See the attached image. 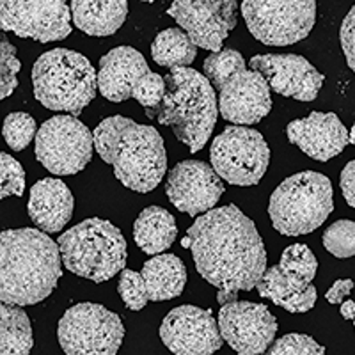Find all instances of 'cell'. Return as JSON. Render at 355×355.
Returning <instances> with one entry per match:
<instances>
[{"label": "cell", "mask_w": 355, "mask_h": 355, "mask_svg": "<svg viewBox=\"0 0 355 355\" xmlns=\"http://www.w3.org/2000/svg\"><path fill=\"white\" fill-rule=\"evenodd\" d=\"M182 243L192 252L199 275L218 288L220 306L236 300L239 291L258 286L266 272L265 243L239 206H218L202 214Z\"/></svg>", "instance_id": "obj_1"}, {"label": "cell", "mask_w": 355, "mask_h": 355, "mask_svg": "<svg viewBox=\"0 0 355 355\" xmlns=\"http://www.w3.org/2000/svg\"><path fill=\"white\" fill-rule=\"evenodd\" d=\"M62 277L59 243L41 230L21 227L0 234V299L34 306L49 299Z\"/></svg>", "instance_id": "obj_2"}, {"label": "cell", "mask_w": 355, "mask_h": 355, "mask_svg": "<svg viewBox=\"0 0 355 355\" xmlns=\"http://www.w3.org/2000/svg\"><path fill=\"white\" fill-rule=\"evenodd\" d=\"M94 150L112 166L126 189L148 194L157 189L167 171L164 139L155 126L125 116L107 117L94 128Z\"/></svg>", "instance_id": "obj_3"}, {"label": "cell", "mask_w": 355, "mask_h": 355, "mask_svg": "<svg viewBox=\"0 0 355 355\" xmlns=\"http://www.w3.org/2000/svg\"><path fill=\"white\" fill-rule=\"evenodd\" d=\"M166 96L150 119L169 126L190 153H198L217 125V91L210 78L194 68H173L166 75Z\"/></svg>", "instance_id": "obj_4"}, {"label": "cell", "mask_w": 355, "mask_h": 355, "mask_svg": "<svg viewBox=\"0 0 355 355\" xmlns=\"http://www.w3.org/2000/svg\"><path fill=\"white\" fill-rule=\"evenodd\" d=\"M33 87L34 98L44 109L78 117L96 98L98 73L82 53L53 49L34 62Z\"/></svg>", "instance_id": "obj_5"}, {"label": "cell", "mask_w": 355, "mask_h": 355, "mask_svg": "<svg viewBox=\"0 0 355 355\" xmlns=\"http://www.w3.org/2000/svg\"><path fill=\"white\" fill-rule=\"evenodd\" d=\"M62 263L71 274L105 283L125 270L128 250L121 230L110 220L93 217L59 234Z\"/></svg>", "instance_id": "obj_6"}, {"label": "cell", "mask_w": 355, "mask_h": 355, "mask_svg": "<svg viewBox=\"0 0 355 355\" xmlns=\"http://www.w3.org/2000/svg\"><path fill=\"white\" fill-rule=\"evenodd\" d=\"M334 210V190L325 174L304 171L286 178L272 192L268 217L284 236H302L318 230Z\"/></svg>", "instance_id": "obj_7"}, {"label": "cell", "mask_w": 355, "mask_h": 355, "mask_svg": "<svg viewBox=\"0 0 355 355\" xmlns=\"http://www.w3.org/2000/svg\"><path fill=\"white\" fill-rule=\"evenodd\" d=\"M57 338L66 355H117L125 339L121 316L105 306L80 302L59 320Z\"/></svg>", "instance_id": "obj_8"}, {"label": "cell", "mask_w": 355, "mask_h": 355, "mask_svg": "<svg viewBox=\"0 0 355 355\" xmlns=\"http://www.w3.org/2000/svg\"><path fill=\"white\" fill-rule=\"evenodd\" d=\"M240 11L254 40L268 46H288L313 31L316 0H243Z\"/></svg>", "instance_id": "obj_9"}, {"label": "cell", "mask_w": 355, "mask_h": 355, "mask_svg": "<svg viewBox=\"0 0 355 355\" xmlns=\"http://www.w3.org/2000/svg\"><path fill=\"white\" fill-rule=\"evenodd\" d=\"M210 162L215 173L236 187H254L270 164V148L258 130L231 125L214 139Z\"/></svg>", "instance_id": "obj_10"}, {"label": "cell", "mask_w": 355, "mask_h": 355, "mask_svg": "<svg viewBox=\"0 0 355 355\" xmlns=\"http://www.w3.org/2000/svg\"><path fill=\"white\" fill-rule=\"evenodd\" d=\"M94 133L71 114L53 116L36 133L37 162L57 176H71L87 167L93 158Z\"/></svg>", "instance_id": "obj_11"}, {"label": "cell", "mask_w": 355, "mask_h": 355, "mask_svg": "<svg viewBox=\"0 0 355 355\" xmlns=\"http://www.w3.org/2000/svg\"><path fill=\"white\" fill-rule=\"evenodd\" d=\"M68 0H0V27L40 43L62 41L71 34Z\"/></svg>", "instance_id": "obj_12"}, {"label": "cell", "mask_w": 355, "mask_h": 355, "mask_svg": "<svg viewBox=\"0 0 355 355\" xmlns=\"http://www.w3.org/2000/svg\"><path fill=\"white\" fill-rule=\"evenodd\" d=\"M167 15L198 49L220 52L224 40L239 24V0H173Z\"/></svg>", "instance_id": "obj_13"}, {"label": "cell", "mask_w": 355, "mask_h": 355, "mask_svg": "<svg viewBox=\"0 0 355 355\" xmlns=\"http://www.w3.org/2000/svg\"><path fill=\"white\" fill-rule=\"evenodd\" d=\"M220 334L236 355H261L277 334V318L265 304L233 300L218 311Z\"/></svg>", "instance_id": "obj_14"}, {"label": "cell", "mask_w": 355, "mask_h": 355, "mask_svg": "<svg viewBox=\"0 0 355 355\" xmlns=\"http://www.w3.org/2000/svg\"><path fill=\"white\" fill-rule=\"evenodd\" d=\"M160 339L174 355H214L224 345L211 309L178 306L162 320Z\"/></svg>", "instance_id": "obj_15"}, {"label": "cell", "mask_w": 355, "mask_h": 355, "mask_svg": "<svg viewBox=\"0 0 355 355\" xmlns=\"http://www.w3.org/2000/svg\"><path fill=\"white\" fill-rule=\"evenodd\" d=\"M214 87L218 93V112L233 125H256L270 114V85L261 73L247 69V64Z\"/></svg>", "instance_id": "obj_16"}, {"label": "cell", "mask_w": 355, "mask_h": 355, "mask_svg": "<svg viewBox=\"0 0 355 355\" xmlns=\"http://www.w3.org/2000/svg\"><path fill=\"white\" fill-rule=\"evenodd\" d=\"M224 192L226 189L222 178L210 164L199 160H183L176 164L166 182L169 201L190 217L214 210Z\"/></svg>", "instance_id": "obj_17"}, {"label": "cell", "mask_w": 355, "mask_h": 355, "mask_svg": "<svg viewBox=\"0 0 355 355\" xmlns=\"http://www.w3.org/2000/svg\"><path fill=\"white\" fill-rule=\"evenodd\" d=\"M249 66L261 73L274 93L299 101L316 100L325 82L323 73L297 53H259Z\"/></svg>", "instance_id": "obj_18"}, {"label": "cell", "mask_w": 355, "mask_h": 355, "mask_svg": "<svg viewBox=\"0 0 355 355\" xmlns=\"http://www.w3.org/2000/svg\"><path fill=\"white\" fill-rule=\"evenodd\" d=\"M288 141L313 160L329 162L343 153L350 132L334 112H311L286 126Z\"/></svg>", "instance_id": "obj_19"}, {"label": "cell", "mask_w": 355, "mask_h": 355, "mask_svg": "<svg viewBox=\"0 0 355 355\" xmlns=\"http://www.w3.org/2000/svg\"><path fill=\"white\" fill-rule=\"evenodd\" d=\"M146 57L132 46H116L100 59L98 93L119 103L133 98V89L146 73H150Z\"/></svg>", "instance_id": "obj_20"}, {"label": "cell", "mask_w": 355, "mask_h": 355, "mask_svg": "<svg viewBox=\"0 0 355 355\" xmlns=\"http://www.w3.org/2000/svg\"><path fill=\"white\" fill-rule=\"evenodd\" d=\"M73 199L71 190L57 178H43L34 183L28 196L27 211L31 220L44 233H61L71 220Z\"/></svg>", "instance_id": "obj_21"}, {"label": "cell", "mask_w": 355, "mask_h": 355, "mask_svg": "<svg viewBox=\"0 0 355 355\" xmlns=\"http://www.w3.org/2000/svg\"><path fill=\"white\" fill-rule=\"evenodd\" d=\"M256 290L259 297L272 300L290 313H307L318 299V291L307 279L290 274L281 265L266 268Z\"/></svg>", "instance_id": "obj_22"}, {"label": "cell", "mask_w": 355, "mask_h": 355, "mask_svg": "<svg viewBox=\"0 0 355 355\" xmlns=\"http://www.w3.org/2000/svg\"><path fill=\"white\" fill-rule=\"evenodd\" d=\"M69 8L75 27L93 37L114 36L128 17V0H71Z\"/></svg>", "instance_id": "obj_23"}, {"label": "cell", "mask_w": 355, "mask_h": 355, "mask_svg": "<svg viewBox=\"0 0 355 355\" xmlns=\"http://www.w3.org/2000/svg\"><path fill=\"white\" fill-rule=\"evenodd\" d=\"M151 302L173 300L183 293L187 284L185 263L174 254L153 256L141 270Z\"/></svg>", "instance_id": "obj_24"}, {"label": "cell", "mask_w": 355, "mask_h": 355, "mask_svg": "<svg viewBox=\"0 0 355 355\" xmlns=\"http://www.w3.org/2000/svg\"><path fill=\"white\" fill-rule=\"evenodd\" d=\"M178 236V224L173 214L160 206H148L133 224V240L142 252L157 256L166 252Z\"/></svg>", "instance_id": "obj_25"}, {"label": "cell", "mask_w": 355, "mask_h": 355, "mask_svg": "<svg viewBox=\"0 0 355 355\" xmlns=\"http://www.w3.org/2000/svg\"><path fill=\"white\" fill-rule=\"evenodd\" d=\"M34 348L33 325L20 306H0V355H28Z\"/></svg>", "instance_id": "obj_26"}, {"label": "cell", "mask_w": 355, "mask_h": 355, "mask_svg": "<svg viewBox=\"0 0 355 355\" xmlns=\"http://www.w3.org/2000/svg\"><path fill=\"white\" fill-rule=\"evenodd\" d=\"M151 57L162 68H189L198 57V44L182 27H171L153 40Z\"/></svg>", "instance_id": "obj_27"}, {"label": "cell", "mask_w": 355, "mask_h": 355, "mask_svg": "<svg viewBox=\"0 0 355 355\" xmlns=\"http://www.w3.org/2000/svg\"><path fill=\"white\" fill-rule=\"evenodd\" d=\"M323 247L336 258L355 256V222L348 218L336 220L323 233Z\"/></svg>", "instance_id": "obj_28"}, {"label": "cell", "mask_w": 355, "mask_h": 355, "mask_svg": "<svg viewBox=\"0 0 355 355\" xmlns=\"http://www.w3.org/2000/svg\"><path fill=\"white\" fill-rule=\"evenodd\" d=\"M36 119L27 112H11L4 119V141L12 151L25 150L36 137Z\"/></svg>", "instance_id": "obj_29"}, {"label": "cell", "mask_w": 355, "mask_h": 355, "mask_svg": "<svg viewBox=\"0 0 355 355\" xmlns=\"http://www.w3.org/2000/svg\"><path fill=\"white\" fill-rule=\"evenodd\" d=\"M284 270L290 274L299 275V277L307 279L309 283H313V279L316 277L318 272V259L313 254V250L306 245V243H293L288 245L281 254V263Z\"/></svg>", "instance_id": "obj_30"}, {"label": "cell", "mask_w": 355, "mask_h": 355, "mask_svg": "<svg viewBox=\"0 0 355 355\" xmlns=\"http://www.w3.org/2000/svg\"><path fill=\"white\" fill-rule=\"evenodd\" d=\"M21 62L18 61L17 49L6 36L0 37V98L11 96L18 87V71Z\"/></svg>", "instance_id": "obj_31"}, {"label": "cell", "mask_w": 355, "mask_h": 355, "mask_svg": "<svg viewBox=\"0 0 355 355\" xmlns=\"http://www.w3.org/2000/svg\"><path fill=\"white\" fill-rule=\"evenodd\" d=\"M117 291L121 295V300L125 306L132 311H141L148 306L150 302V295L146 290V283L142 274L135 270H125L121 272L119 283H117Z\"/></svg>", "instance_id": "obj_32"}, {"label": "cell", "mask_w": 355, "mask_h": 355, "mask_svg": "<svg viewBox=\"0 0 355 355\" xmlns=\"http://www.w3.org/2000/svg\"><path fill=\"white\" fill-rule=\"evenodd\" d=\"M166 77H162L158 73L150 71L146 73L141 78L135 89H133V98L144 107V114L148 117L151 116L155 109L162 103L164 96H166Z\"/></svg>", "instance_id": "obj_33"}, {"label": "cell", "mask_w": 355, "mask_h": 355, "mask_svg": "<svg viewBox=\"0 0 355 355\" xmlns=\"http://www.w3.org/2000/svg\"><path fill=\"white\" fill-rule=\"evenodd\" d=\"M266 355H325V347L307 334H291L275 339Z\"/></svg>", "instance_id": "obj_34"}, {"label": "cell", "mask_w": 355, "mask_h": 355, "mask_svg": "<svg viewBox=\"0 0 355 355\" xmlns=\"http://www.w3.org/2000/svg\"><path fill=\"white\" fill-rule=\"evenodd\" d=\"M25 192V171L17 158L11 155H0V198L9 196L21 198Z\"/></svg>", "instance_id": "obj_35"}, {"label": "cell", "mask_w": 355, "mask_h": 355, "mask_svg": "<svg viewBox=\"0 0 355 355\" xmlns=\"http://www.w3.org/2000/svg\"><path fill=\"white\" fill-rule=\"evenodd\" d=\"M339 41H341V49H343L348 68L355 73V4L341 24Z\"/></svg>", "instance_id": "obj_36"}, {"label": "cell", "mask_w": 355, "mask_h": 355, "mask_svg": "<svg viewBox=\"0 0 355 355\" xmlns=\"http://www.w3.org/2000/svg\"><path fill=\"white\" fill-rule=\"evenodd\" d=\"M339 187H341V192H343V198L348 206L355 208V160L348 162L345 166L341 178H339Z\"/></svg>", "instance_id": "obj_37"}, {"label": "cell", "mask_w": 355, "mask_h": 355, "mask_svg": "<svg viewBox=\"0 0 355 355\" xmlns=\"http://www.w3.org/2000/svg\"><path fill=\"white\" fill-rule=\"evenodd\" d=\"M354 286L355 283L352 279H338V281L329 288L327 293H325V299H327L329 304H339V306H341V304L347 300L348 295L352 293Z\"/></svg>", "instance_id": "obj_38"}, {"label": "cell", "mask_w": 355, "mask_h": 355, "mask_svg": "<svg viewBox=\"0 0 355 355\" xmlns=\"http://www.w3.org/2000/svg\"><path fill=\"white\" fill-rule=\"evenodd\" d=\"M341 316H343L345 320H354L355 318V302L354 300H345L343 304H341Z\"/></svg>", "instance_id": "obj_39"}, {"label": "cell", "mask_w": 355, "mask_h": 355, "mask_svg": "<svg viewBox=\"0 0 355 355\" xmlns=\"http://www.w3.org/2000/svg\"><path fill=\"white\" fill-rule=\"evenodd\" d=\"M348 142H350L352 146H355V123L350 130V135H348Z\"/></svg>", "instance_id": "obj_40"}, {"label": "cell", "mask_w": 355, "mask_h": 355, "mask_svg": "<svg viewBox=\"0 0 355 355\" xmlns=\"http://www.w3.org/2000/svg\"><path fill=\"white\" fill-rule=\"evenodd\" d=\"M142 2H155V0H142Z\"/></svg>", "instance_id": "obj_41"}, {"label": "cell", "mask_w": 355, "mask_h": 355, "mask_svg": "<svg viewBox=\"0 0 355 355\" xmlns=\"http://www.w3.org/2000/svg\"><path fill=\"white\" fill-rule=\"evenodd\" d=\"M354 325H355V318H354Z\"/></svg>", "instance_id": "obj_42"}]
</instances>
